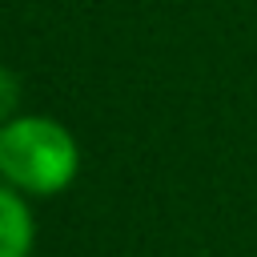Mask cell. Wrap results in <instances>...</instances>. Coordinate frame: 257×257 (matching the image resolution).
I'll use <instances>...</instances> for the list:
<instances>
[{
    "label": "cell",
    "instance_id": "1",
    "mask_svg": "<svg viewBox=\"0 0 257 257\" xmlns=\"http://www.w3.org/2000/svg\"><path fill=\"white\" fill-rule=\"evenodd\" d=\"M76 141L44 116H12L0 124V173L28 193H56L76 177Z\"/></svg>",
    "mask_w": 257,
    "mask_h": 257
},
{
    "label": "cell",
    "instance_id": "3",
    "mask_svg": "<svg viewBox=\"0 0 257 257\" xmlns=\"http://www.w3.org/2000/svg\"><path fill=\"white\" fill-rule=\"evenodd\" d=\"M16 100H20V84H16V76L8 68H0V120H12Z\"/></svg>",
    "mask_w": 257,
    "mask_h": 257
},
{
    "label": "cell",
    "instance_id": "2",
    "mask_svg": "<svg viewBox=\"0 0 257 257\" xmlns=\"http://www.w3.org/2000/svg\"><path fill=\"white\" fill-rule=\"evenodd\" d=\"M32 249V217L24 201L0 185V257H28Z\"/></svg>",
    "mask_w": 257,
    "mask_h": 257
}]
</instances>
